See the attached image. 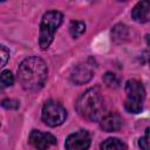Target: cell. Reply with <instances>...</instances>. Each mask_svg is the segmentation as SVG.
<instances>
[{
	"instance_id": "obj_1",
	"label": "cell",
	"mask_w": 150,
	"mask_h": 150,
	"mask_svg": "<svg viewBox=\"0 0 150 150\" xmlns=\"http://www.w3.org/2000/svg\"><path fill=\"white\" fill-rule=\"evenodd\" d=\"M48 69L45 61L38 56L25 59L18 68V80L21 87L29 93L41 90L46 83Z\"/></svg>"
},
{
	"instance_id": "obj_2",
	"label": "cell",
	"mask_w": 150,
	"mask_h": 150,
	"mask_svg": "<svg viewBox=\"0 0 150 150\" xmlns=\"http://www.w3.org/2000/svg\"><path fill=\"white\" fill-rule=\"evenodd\" d=\"M75 108L79 115L89 122H96L101 120L104 110V104L98 89L90 88L82 93L76 101Z\"/></svg>"
},
{
	"instance_id": "obj_3",
	"label": "cell",
	"mask_w": 150,
	"mask_h": 150,
	"mask_svg": "<svg viewBox=\"0 0 150 150\" xmlns=\"http://www.w3.org/2000/svg\"><path fill=\"white\" fill-rule=\"evenodd\" d=\"M63 15L59 11H48L43 14L40 23L39 45L42 50H46L54 40L55 32L62 23Z\"/></svg>"
},
{
	"instance_id": "obj_4",
	"label": "cell",
	"mask_w": 150,
	"mask_h": 150,
	"mask_svg": "<svg viewBox=\"0 0 150 150\" xmlns=\"http://www.w3.org/2000/svg\"><path fill=\"white\" fill-rule=\"evenodd\" d=\"M127 100L124 103L125 110L131 114H138L143 109V102L145 98V89L142 82L137 80H129L125 83Z\"/></svg>"
},
{
	"instance_id": "obj_5",
	"label": "cell",
	"mask_w": 150,
	"mask_h": 150,
	"mask_svg": "<svg viewBox=\"0 0 150 150\" xmlns=\"http://www.w3.org/2000/svg\"><path fill=\"white\" fill-rule=\"evenodd\" d=\"M42 121L48 125V127H59L61 125L66 118H67V110L66 108L55 102V101H47L43 107H42V114H41Z\"/></svg>"
},
{
	"instance_id": "obj_6",
	"label": "cell",
	"mask_w": 150,
	"mask_h": 150,
	"mask_svg": "<svg viewBox=\"0 0 150 150\" xmlns=\"http://www.w3.org/2000/svg\"><path fill=\"white\" fill-rule=\"evenodd\" d=\"M91 144V137L87 130H79L69 135L66 139V150H88Z\"/></svg>"
},
{
	"instance_id": "obj_7",
	"label": "cell",
	"mask_w": 150,
	"mask_h": 150,
	"mask_svg": "<svg viewBox=\"0 0 150 150\" xmlns=\"http://www.w3.org/2000/svg\"><path fill=\"white\" fill-rule=\"evenodd\" d=\"M28 139L36 150H47L52 145L56 144V137L54 135L49 132H42L40 130H32Z\"/></svg>"
},
{
	"instance_id": "obj_8",
	"label": "cell",
	"mask_w": 150,
	"mask_h": 150,
	"mask_svg": "<svg viewBox=\"0 0 150 150\" xmlns=\"http://www.w3.org/2000/svg\"><path fill=\"white\" fill-rule=\"evenodd\" d=\"M93 69L88 66V64H79L76 67H74V69L71 70L70 74V80L73 83L81 86L87 82H89L93 77Z\"/></svg>"
},
{
	"instance_id": "obj_9",
	"label": "cell",
	"mask_w": 150,
	"mask_h": 150,
	"mask_svg": "<svg viewBox=\"0 0 150 150\" xmlns=\"http://www.w3.org/2000/svg\"><path fill=\"white\" fill-rule=\"evenodd\" d=\"M122 124H123V120L117 112H109L105 116H102L100 121L101 129L107 132L118 131L122 128Z\"/></svg>"
},
{
	"instance_id": "obj_10",
	"label": "cell",
	"mask_w": 150,
	"mask_h": 150,
	"mask_svg": "<svg viewBox=\"0 0 150 150\" xmlns=\"http://www.w3.org/2000/svg\"><path fill=\"white\" fill-rule=\"evenodd\" d=\"M131 18L139 23L148 22L150 19V4L148 1H139L131 11Z\"/></svg>"
},
{
	"instance_id": "obj_11",
	"label": "cell",
	"mask_w": 150,
	"mask_h": 150,
	"mask_svg": "<svg viewBox=\"0 0 150 150\" xmlns=\"http://www.w3.org/2000/svg\"><path fill=\"white\" fill-rule=\"evenodd\" d=\"M101 150H127V144L116 137H110L103 141L100 145Z\"/></svg>"
},
{
	"instance_id": "obj_12",
	"label": "cell",
	"mask_w": 150,
	"mask_h": 150,
	"mask_svg": "<svg viewBox=\"0 0 150 150\" xmlns=\"http://www.w3.org/2000/svg\"><path fill=\"white\" fill-rule=\"evenodd\" d=\"M111 35H112V39H114L116 42H122V41H124V40L128 38V28H127V26H124V25H122V23L116 25V26L112 28Z\"/></svg>"
},
{
	"instance_id": "obj_13",
	"label": "cell",
	"mask_w": 150,
	"mask_h": 150,
	"mask_svg": "<svg viewBox=\"0 0 150 150\" xmlns=\"http://www.w3.org/2000/svg\"><path fill=\"white\" fill-rule=\"evenodd\" d=\"M86 32V23L82 21H71L69 26V33L73 38H79Z\"/></svg>"
},
{
	"instance_id": "obj_14",
	"label": "cell",
	"mask_w": 150,
	"mask_h": 150,
	"mask_svg": "<svg viewBox=\"0 0 150 150\" xmlns=\"http://www.w3.org/2000/svg\"><path fill=\"white\" fill-rule=\"evenodd\" d=\"M13 83H14V76H13L12 71L4 70L0 74V89L8 88V87L13 86Z\"/></svg>"
},
{
	"instance_id": "obj_15",
	"label": "cell",
	"mask_w": 150,
	"mask_h": 150,
	"mask_svg": "<svg viewBox=\"0 0 150 150\" xmlns=\"http://www.w3.org/2000/svg\"><path fill=\"white\" fill-rule=\"evenodd\" d=\"M103 82L109 88H118L120 87V79L117 77L116 74L110 73V71H108L103 75Z\"/></svg>"
},
{
	"instance_id": "obj_16",
	"label": "cell",
	"mask_w": 150,
	"mask_h": 150,
	"mask_svg": "<svg viewBox=\"0 0 150 150\" xmlns=\"http://www.w3.org/2000/svg\"><path fill=\"white\" fill-rule=\"evenodd\" d=\"M8 59H9V50H8V48L6 46H4V45H0V68L6 66Z\"/></svg>"
},
{
	"instance_id": "obj_17",
	"label": "cell",
	"mask_w": 150,
	"mask_h": 150,
	"mask_svg": "<svg viewBox=\"0 0 150 150\" xmlns=\"http://www.w3.org/2000/svg\"><path fill=\"white\" fill-rule=\"evenodd\" d=\"M20 105V102L16 100H4L1 101V107L7 109V110H16Z\"/></svg>"
},
{
	"instance_id": "obj_18",
	"label": "cell",
	"mask_w": 150,
	"mask_h": 150,
	"mask_svg": "<svg viewBox=\"0 0 150 150\" xmlns=\"http://www.w3.org/2000/svg\"><path fill=\"white\" fill-rule=\"evenodd\" d=\"M138 145L142 150H149V128H146L145 135L138 139Z\"/></svg>"
}]
</instances>
